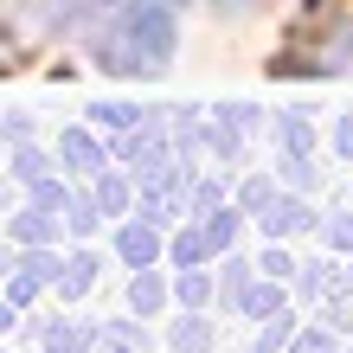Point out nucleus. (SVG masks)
<instances>
[{
    "label": "nucleus",
    "instance_id": "nucleus-1",
    "mask_svg": "<svg viewBox=\"0 0 353 353\" xmlns=\"http://www.w3.org/2000/svg\"><path fill=\"white\" fill-rule=\"evenodd\" d=\"M168 52H174V19L161 7H135L103 39V58H110L116 71H154V65H168Z\"/></svg>",
    "mask_w": 353,
    "mask_h": 353
},
{
    "label": "nucleus",
    "instance_id": "nucleus-2",
    "mask_svg": "<svg viewBox=\"0 0 353 353\" xmlns=\"http://www.w3.org/2000/svg\"><path fill=\"white\" fill-rule=\"evenodd\" d=\"M219 7H225V13H238V7H251V0H219Z\"/></svg>",
    "mask_w": 353,
    "mask_h": 353
}]
</instances>
